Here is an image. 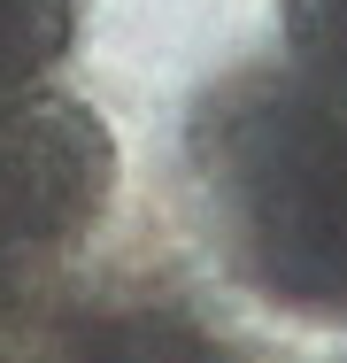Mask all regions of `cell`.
I'll return each mask as SVG.
<instances>
[{
  "mask_svg": "<svg viewBox=\"0 0 347 363\" xmlns=\"http://www.w3.org/2000/svg\"><path fill=\"white\" fill-rule=\"evenodd\" d=\"M232 247L285 309H347V108L301 85L247 93L224 132Z\"/></svg>",
  "mask_w": 347,
  "mask_h": 363,
  "instance_id": "6da1fadb",
  "label": "cell"
},
{
  "mask_svg": "<svg viewBox=\"0 0 347 363\" xmlns=\"http://www.w3.org/2000/svg\"><path fill=\"white\" fill-rule=\"evenodd\" d=\"M116 170H124L116 132L85 93L39 85L0 101V247L23 255L77 247L108 217Z\"/></svg>",
  "mask_w": 347,
  "mask_h": 363,
  "instance_id": "7a4b0ae2",
  "label": "cell"
},
{
  "mask_svg": "<svg viewBox=\"0 0 347 363\" xmlns=\"http://www.w3.org/2000/svg\"><path fill=\"white\" fill-rule=\"evenodd\" d=\"M62 363H239V356L186 301H108L69 325Z\"/></svg>",
  "mask_w": 347,
  "mask_h": 363,
  "instance_id": "3957f363",
  "label": "cell"
},
{
  "mask_svg": "<svg viewBox=\"0 0 347 363\" xmlns=\"http://www.w3.org/2000/svg\"><path fill=\"white\" fill-rule=\"evenodd\" d=\"M85 39V0H0V101L62 85Z\"/></svg>",
  "mask_w": 347,
  "mask_h": 363,
  "instance_id": "277c9868",
  "label": "cell"
},
{
  "mask_svg": "<svg viewBox=\"0 0 347 363\" xmlns=\"http://www.w3.org/2000/svg\"><path fill=\"white\" fill-rule=\"evenodd\" d=\"M278 77L347 108V0H278Z\"/></svg>",
  "mask_w": 347,
  "mask_h": 363,
  "instance_id": "5b68a950",
  "label": "cell"
}]
</instances>
